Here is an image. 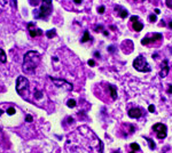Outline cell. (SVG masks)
Wrapping results in <instances>:
<instances>
[{
	"mask_svg": "<svg viewBox=\"0 0 172 153\" xmlns=\"http://www.w3.org/2000/svg\"><path fill=\"white\" fill-rule=\"evenodd\" d=\"M153 130L156 133V137L158 139H164L167 135V127L163 124H160V122L153 126Z\"/></svg>",
	"mask_w": 172,
	"mask_h": 153,
	"instance_id": "cell-7",
	"label": "cell"
},
{
	"mask_svg": "<svg viewBox=\"0 0 172 153\" xmlns=\"http://www.w3.org/2000/svg\"><path fill=\"white\" fill-rule=\"evenodd\" d=\"M155 14H156V15H158V14H161V11H160V9H158V8H156V9H155Z\"/></svg>",
	"mask_w": 172,
	"mask_h": 153,
	"instance_id": "cell-33",
	"label": "cell"
},
{
	"mask_svg": "<svg viewBox=\"0 0 172 153\" xmlns=\"http://www.w3.org/2000/svg\"><path fill=\"white\" fill-rule=\"evenodd\" d=\"M81 1H83V0H74V2L76 4V5H80V4H81Z\"/></svg>",
	"mask_w": 172,
	"mask_h": 153,
	"instance_id": "cell-32",
	"label": "cell"
},
{
	"mask_svg": "<svg viewBox=\"0 0 172 153\" xmlns=\"http://www.w3.org/2000/svg\"><path fill=\"white\" fill-rule=\"evenodd\" d=\"M55 34H56V32H55V30L53 29V30H49V31H47L46 32V35H47V38H53V37H55Z\"/></svg>",
	"mask_w": 172,
	"mask_h": 153,
	"instance_id": "cell-20",
	"label": "cell"
},
{
	"mask_svg": "<svg viewBox=\"0 0 172 153\" xmlns=\"http://www.w3.org/2000/svg\"><path fill=\"white\" fill-rule=\"evenodd\" d=\"M94 56H95V57H100V53L95 51V53H94Z\"/></svg>",
	"mask_w": 172,
	"mask_h": 153,
	"instance_id": "cell-34",
	"label": "cell"
},
{
	"mask_svg": "<svg viewBox=\"0 0 172 153\" xmlns=\"http://www.w3.org/2000/svg\"><path fill=\"white\" fill-rule=\"evenodd\" d=\"M87 64H88V65H90V66H94V65H95V62H94V61H93V60H90V61H88V62H87Z\"/></svg>",
	"mask_w": 172,
	"mask_h": 153,
	"instance_id": "cell-29",
	"label": "cell"
},
{
	"mask_svg": "<svg viewBox=\"0 0 172 153\" xmlns=\"http://www.w3.org/2000/svg\"><path fill=\"white\" fill-rule=\"evenodd\" d=\"M94 31L95 32H103L104 31V29H103V25L102 24H100V25H97L95 29H94Z\"/></svg>",
	"mask_w": 172,
	"mask_h": 153,
	"instance_id": "cell-24",
	"label": "cell"
},
{
	"mask_svg": "<svg viewBox=\"0 0 172 153\" xmlns=\"http://www.w3.org/2000/svg\"><path fill=\"white\" fill-rule=\"evenodd\" d=\"M1 90H2V88H1V86H0V91H1Z\"/></svg>",
	"mask_w": 172,
	"mask_h": 153,
	"instance_id": "cell-38",
	"label": "cell"
},
{
	"mask_svg": "<svg viewBox=\"0 0 172 153\" xmlns=\"http://www.w3.org/2000/svg\"><path fill=\"white\" fill-rule=\"evenodd\" d=\"M169 29H171V30H172V21L169 23Z\"/></svg>",
	"mask_w": 172,
	"mask_h": 153,
	"instance_id": "cell-35",
	"label": "cell"
},
{
	"mask_svg": "<svg viewBox=\"0 0 172 153\" xmlns=\"http://www.w3.org/2000/svg\"><path fill=\"white\" fill-rule=\"evenodd\" d=\"M114 153H120L119 150H117V151H114Z\"/></svg>",
	"mask_w": 172,
	"mask_h": 153,
	"instance_id": "cell-36",
	"label": "cell"
},
{
	"mask_svg": "<svg viewBox=\"0 0 172 153\" xmlns=\"http://www.w3.org/2000/svg\"><path fill=\"white\" fill-rule=\"evenodd\" d=\"M148 111H149V112H154V111H155V106H154V105H149V106H148Z\"/></svg>",
	"mask_w": 172,
	"mask_h": 153,
	"instance_id": "cell-30",
	"label": "cell"
},
{
	"mask_svg": "<svg viewBox=\"0 0 172 153\" xmlns=\"http://www.w3.org/2000/svg\"><path fill=\"white\" fill-rule=\"evenodd\" d=\"M104 11H106L104 6H100V7L97 8V13H99V14H103V13H104Z\"/></svg>",
	"mask_w": 172,
	"mask_h": 153,
	"instance_id": "cell-25",
	"label": "cell"
},
{
	"mask_svg": "<svg viewBox=\"0 0 172 153\" xmlns=\"http://www.w3.org/2000/svg\"><path fill=\"white\" fill-rule=\"evenodd\" d=\"M167 94H172V85H167Z\"/></svg>",
	"mask_w": 172,
	"mask_h": 153,
	"instance_id": "cell-28",
	"label": "cell"
},
{
	"mask_svg": "<svg viewBox=\"0 0 172 153\" xmlns=\"http://www.w3.org/2000/svg\"><path fill=\"white\" fill-rule=\"evenodd\" d=\"M67 106L71 109L76 108V101H75V99H69L68 102H67Z\"/></svg>",
	"mask_w": 172,
	"mask_h": 153,
	"instance_id": "cell-21",
	"label": "cell"
},
{
	"mask_svg": "<svg viewBox=\"0 0 172 153\" xmlns=\"http://www.w3.org/2000/svg\"><path fill=\"white\" fill-rule=\"evenodd\" d=\"M52 11H53V5H52V0H41V6L38 11H33L34 18L38 20H48V17L51 16Z\"/></svg>",
	"mask_w": 172,
	"mask_h": 153,
	"instance_id": "cell-4",
	"label": "cell"
},
{
	"mask_svg": "<svg viewBox=\"0 0 172 153\" xmlns=\"http://www.w3.org/2000/svg\"><path fill=\"white\" fill-rule=\"evenodd\" d=\"M40 63V54L38 51L29 50L23 58L22 70L25 74H32Z\"/></svg>",
	"mask_w": 172,
	"mask_h": 153,
	"instance_id": "cell-3",
	"label": "cell"
},
{
	"mask_svg": "<svg viewBox=\"0 0 172 153\" xmlns=\"http://www.w3.org/2000/svg\"><path fill=\"white\" fill-rule=\"evenodd\" d=\"M108 51H109V53H111V54H114V53H115V46H113V45L109 46V47H108Z\"/></svg>",
	"mask_w": 172,
	"mask_h": 153,
	"instance_id": "cell-26",
	"label": "cell"
},
{
	"mask_svg": "<svg viewBox=\"0 0 172 153\" xmlns=\"http://www.w3.org/2000/svg\"><path fill=\"white\" fill-rule=\"evenodd\" d=\"M28 31H29L30 37H32V38H36V37H39V35H43V34H44L43 30L37 28V25L32 22L28 23Z\"/></svg>",
	"mask_w": 172,
	"mask_h": 153,
	"instance_id": "cell-10",
	"label": "cell"
},
{
	"mask_svg": "<svg viewBox=\"0 0 172 153\" xmlns=\"http://www.w3.org/2000/svg\"><path fill=\"white\" fill-rule=\"evenodd\" d=\"M148 20H149V22H151V23H154V22H156L157 21V17H156V14H150L148 16Z\"/></svg>",
	"mask_w": 172,
	"mask_h": 153,
	"instance_id": "cell-22",
	"label": "cell"
},
{
	"mask_svg": "<svg viewBox=\"0 0 172 153\" xmlns=\"http://www.w3.org/2000/svg\"><path fill=\"white\" fill-rule=\"evenodd\" d=\"M7 62V56H6L5 51L0 48V63H6Z\"/></svg>",
	"mask_w": 172,
	"mask_h": 153,
	"instance_id": "cell-18",
	"label": "cell"
},
{
	"mask_svg": "<svg viewBox=\"0 0 172 153\" xmlns=\"http://www.w3.org/2000/svg\"><path fill=\"white\" fill-rule=\"evenodd\" d=\"M115 11H116V14H117L120 18H126V17L129 16V11L119 5L115 6Z\"/></svg>",
	"mask_w": 172,
	"mask_h": 153,
	"instance_id": "cell-14",
	"label": "cell"
},
{
	"mask_svg": "<svg viewBox=\"0 0 172 153\" xmlns=\"http://www.w3.org/2000/svg\"><path fill=\"white\" fill-rule=\"evenodd\" d=\"M49 79L55 84V86L56 87H59V88H62V89H64V90H72V85L70 84V82H68V81H65L64 79H57V78H53V77H49Z\"/></svg>",
	"mask_w": 172,
	"mask_h": 153,
	"instance_id": "cell-8",
	"label": "cell"
},
{
	"mask_svg": "<svg viewBox=\"0 0 172 153\" xmlns=\"http://www.w3.org/2000/svg\"><path fill=\"white\" fill-rule=\"evenodd\" d=\"M169 71H170V68H169V61H167V60H164L163 63H162V70L160 71V77L161 78H165L166 75L169 74Z\"/></svg>",
	"mask_w": 172,
	"mask_h": 153,
	"instance_id": "cell-13",
	"label": "cell"
},
{
	"mask_svg": "<svg viewBox=\"0 0 172 153\" xmlns=\"http://www.w3.org/2000/svg\"><path fill=\"white\" fill-rule=\"evenodd\" d=\"M0 131H1V128H0Z\"/></svg>",
	"mask_w": 172,
	"mask_h": 153,
	"instance_id": "cell-40",
	"label": "cell"
},
{
	"mask_svg": "<svg viewBox=\"0 0 172 153\" xmlns=\"http://www.w3.org/2000/svg\"><path fill=\"white\" fill-rule=\"evenodd\" d=\"M30 84H29V80L20 75L16 80V91L20 96L24 98V99H29V95H30Z\"/></svg>",
	"mask_w": 172,
	"mask_h": 153,
	"instance_id": "cell-5",
	"label": "cell"
},
{
	"mask_svg": "<svg viewBox=\"0 0 172 153\" xmlns=\"http://www.w3.org/2000/svg\"><path fill=\"white\" fill-rule=\"evenodd\" d=\"M145 114V110L141 108H132L127 111V115L132 119H139Z\"/></svg>",
	"mask_w": 172,
	"mask_h": 153,
	"instance_id": "cell-11",
	"label": "cell"
},
{
	"mask_svg": "<svg viewBox=\"0 0 172 153\" xmlns=\"http://www.w3.org/2000/svg\"><path fill=\"white\" fill-rule=\"evenodd\" d=\"M25 121L31 122V121H32V117H30V115H25Z\"/></svg>",
	"mask_w": 172,
	"mask_h": 153,
	"instance_id": "cell-31",
	"label": "cell"
},
{
	"mask_svg": "<svg viewBox=\"0 0 172 153\" xmlns=\"http://www.w3.org/2000/svg\"><path fill=\"white\" fill-rule=\"evenodd\" d=\"M107 88H108L109 94H110L111 99H113V101H115V99L117 98V89H116V87H115L114 85H108V86H107Z\"/></svg>",
	"mask_w": 172,
	"mask_h": 153,
	"instance_id": "cell-15",
	"label": "cell"
},
{
	"mask_svg": "<svg viewBox=\"0 0 172 153\" xmlns=\"http://www.w3.org/2000/svg\"><path fill=\"white\" fill-rule=\"evenodd\" d=\"M133 68L135 69L137 71H139V72H150L151 71V68H150V65L148 64V62L141 55H139L133 61Z\"/></svg>",
	"mask_w": 172,
	"mask_h": 153,
	"instance_id": "cell-6",
	"label": "cell"
},
{
	"mask_svg": "<svg viewBox=\"0 0 172 153\" xmlns=\"http://www.w3.org/2000/svg\"><path fill=\"white\" fill-rule=\"evenodd\" d=\"M25 115L22 110L14 105L13 103H1L0 104V121L8 127H16L22 124Z\"/></svg>",
	"mask_w": 172,
	"mask_h": 153,
	"instance_id": "cell-2",
	"label": "cell"
},
{
	"mask_svg": "<svg viewBox=\"0 0 172 153\" xmlns=\"http://www.w3.org/2000/svg\"><path fill=\"white\" fill-rule=\"evenodd\" d=\"M100 138L86 126H80L69 134L64 144L65 153H102Z\"/></svg>",
	"mask_w": 172,
	"mask_h": 153,
	"instance_id": "cell-1",
	"label": "cell"
},
{
	"mask_svg": "<svg viewBox=\"0 0 172 153\" xmlns=\"http://www.w3.org/2000/svg\"><path fill=\"white\" fill-rule=\"evenodd\" d=\"M130 148H131L133 151H135V152H139V151H140V146H139V144H137V143H131V144H130Z\"/></svg>",
	"mask_w": 172,
	"mask_h": 153,
	"instance_id": "cell-19",
	"label": "cell"
},
{
	"mask_svg": "<svg viewBox=\"0 0 172 153\" xmlns=\"http://www.w3.org/2000/svg\"><path fill=\"white\" fill-rule=\"evenodd\" d=\"M133 1H138V0H133ZM141 1H143V0H141Z\"/></svg>",
	"mask_w": 172,
	"mask_h": 153,
	"instance_id": "cell-39",
	"label": "cell"
},
{
	"mask_svg": "<svg viewBox=\"0 0 172 153\" xmlns=\"http://www.w3.org/2000/svg\"><path fill=\"white\" fill-rule=\"evenodd\" d=\"M130 21L132 23V29L135 31V32H140L143 29V24L141 22H139V17L137 15H133L130 17Z\"/></svg>",
	"mask_w": 172,
	"mask_h": 153,
	"instance_id": "cell-12",
	"label": "cell"
},
{
	"mask_svg": "<svg viewBox=\"0 0 172 153\" xmlns=\"http://www.w3.org/2000/svg\"><path fill=\"white\" fill-rule=\"evenodd\" d=\"M29 2H30L31 6H34V7H36V6H38L40 2H41V0H29Z\"/></svg>",
	"mask_w": 172,
	"mask_h": 153,
	"instance_id": "cell-23",
	"label": "cell"
},
{
	"mask_svg": "<svg viewBox=\"0 0 172 153\" xmlns=\"http://www.w3.org/2000/svg\"><path fill=\"white\" fill-rule=\"evenodd\" d=\"M91 39H92V37L90 35V32H88V31H85V32H84V35H83V38L80 39V42H81V44H84V42L90 41Z\"/></svg>",
	"mask_w": 172,
	"mask_h": 153,
	"instance_id": "cell-16",
	"label": "cell"
},
{
	"mask_svg": "<svg viewBox=\"0 0 172 153\" xmlns=\"http://www.w3.org/2000/svg\"><path fill=\"white\" fill-rule=\"evenodd\" d=\"M145 139L147 141V143H148L149 145V148L150 150H155V148H156V144H155V142L151 139V138H149V137H145Z\"/></svg>",
	"mask_w": 172,
	"mask_h": 153,
	"instance_id": "cell-17",
	"label": "cell"
},
{
	"mask_svg": "<svg viewBox=\"0 0 172 153\" xmlns=\"http://www.w3.org/2000/svg\"><path fill=\"white\" fill-rule=\"evenodd\" d=\"M130 153H138V152H135V151H131Z\"/></svg>",
	"mask_w": 172,
	"mask_h": 153,
	"instance_id": "cell-37",
	"label": "cell"
},
{
	"mask_svg": "<svg viewBox=\"0 0 172 153\" xmlns=\"http://www.w3.org/2000/svg\"><path fill=\"white\" fill-rule=\"evenodd\" d=\"M161 40H163V35L161 33H154L151 37H145V38H142V40H141V45L148 46V45H150V44L155 42V41H161Z\"/></svg>",
	"mask_w": 172,
	"mask_h": 153,
	"instance_id": "cell-9",
	"label": "cell"
},
{
	"mask_svg": "<svg viewBox=\"0 0 172 153\" xmlns=\"http://www.w3.org/2000/svg\"><path fill=\"white\" fill-rule=\"evenodd\" d=\"M165 4H166V6H167L169 8H171V9H172V0H166Z\"/></svg>",
	"mask_w": 172,
	"mask_h": 153,
	"instance_id": "cell-27",
	"label": "cell"
}]
</instances>
